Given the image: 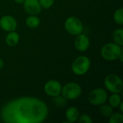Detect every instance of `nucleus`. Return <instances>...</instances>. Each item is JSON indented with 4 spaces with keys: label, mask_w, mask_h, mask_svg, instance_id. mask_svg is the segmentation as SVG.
Masks as SVG:
<instances>
[{
    "label": "nucleus",
    "mask_w": 123,
    "mask_h": 123,
    "mask_svg": "<svg viewBox=\"0 0 123 123\" xmlns=\"http://www.w3.org/2000/svg\"><path fill=\"white\" fill-rule=\"evenodd\" d=\"M48 115V108L41 99L22 97L7 102L1 110V119L6 123H41Z\"/></svg>",
    "instance_id": "nucleus-1"
},
{
    "label": "nucleus",
    "mask_w": 123,
    "mask_h": 123,
    "mask_svg": "<svg viewBox=\"0 0 123 123\" xmlns=\"http://www.w3.org/2000/svg\"><path fill=\"white\" fill-rule=\"evenodd\" d=\"M122 53H123L122 46L116 44L115 43H106L101 49L102 57L108 61L118 60V58Z\"/></svg>",
    "instance_id": "nucleus-2"
},
{
    "label": "nucleus",
    "mask_w": 123,
    "mask_h": 123,
    "mask_svg": "<svg viewBox=\"0 0 123 123\" xmlns=\"http://www.w3.org/2000/svg\"><path fill=\"white\" fill-rule=\"evenodd\" d=\"M91 61L89 58L85 55H81L74 60L71 65V69L74 74L82 76L89 71Z\"/></svg>",
    "instance_id": "nucleus-3"
},
{
    "label": "nucleus",
    "mask_w": 123,
    "mask_h": 123,
    "mask_svg": "<svg viewBox=\"0 0 123 123\" xmlns=\"http://www.w3.org/2000/svg\"><path fill=\"white\" fill-rule=\"evenodd\" d=\"M82 93L81 86L75 82H70L64 85L61 89V94L67 100H74L78 99Z\"/></svg>",
    "instance_id": "nucleus-4"
},
{
    "label": "nucleus",
    "mask_w": 123,
    "mask_h": 123,
    "mask_svg": "<svg viewBox=\"0 0 123 123\" xmlns=\"http://www.w3.org/2000/svg\"><path fill=\"white\" fill-rule=\"evenodd\" d=\"M105 88L111 93L120 94L123 89V79L116 74H110L106 76L104 81Z\"/></svg>",
    "instance_id": "nucleus-5"
},
{
    "label": "nucleus",
    "mask_w": 123,
    "mask_h": 123,
    "mask_svg": "<svg viewBox=\"0 0 123 123\" xmlns=\"http://www.w3.org/2000/svg\"><path fill=\"white\" fill-rule=\"evenodd\" d=\"M64 27L66 30L72 35H77L84 30L82 22L76 17H68L64 22Z\"/></svg>",
    "instance_id": "nucleus-6"
},
{
    "label": "nucleus",
    "mask_w": 123,
    "mask_h": 123,
    "mask_svg": "<svg viewBox=\"0 0 123 123\" xmlns=\"http://www.w3.org/2000/svg\"><path fill=\"white\" fill-rule=\"evenodd\" d=\"M107 98V92L105 89L102 88L93 89L88 96V100L89 103L94 106H99L104 103H106Z\"/></svg>",
    "instance_id": "nucleus-7"
},
{
    "label": "nucleus",
    "mask_w": 123,
    "mask_h": 123,
    "mask_svg": "<svg viewBox=\"0 0 123 123\" xmlns=\"http://www.w3.org/2000/svg\"><path fill=\"white\" fill-rule=\"evenodd\" d=\"M61 89L62 86L61 83L56 80H49L44 85L45 93L51 97L61 94Z\"/></svg>",
    "instance_id": "nucleus-8"
},
{
    "label": "nucleus",
    "mask_w": 123,
    "mask_h": 123,
    "mask_svg": "<svg viewBox=\"0 0 123 123\" xmlns=\"http://www.w3.org/2000/svg\"><path fill=\"white\" fill-rule=\"evenodd\" d=\"M76 36V37L74 40V46L76 49L80 52H84L87 50L90 45V40L89 37L82 32Z\"/></svg>",
    "instance_id": "nucleus-9"
},
{
    "label": "nucleus",
    "mask_w": 123,
    "mask_h": 123,
    "mask_svg": "<svg viewBox=\"0 0 123 123\" xmlns=\"http://www.w3.org/2000/svg\"><path fill=\"white\" fill-rule=\"evenodd\" d=\"M17 26V22L16 19L12 16L5 15L0 19V27L6 32L15 31Z\"/></svg>",
    "instance_id": "nucleus-10"
},
{
    "label": "nucleus",
    "mask_w": 123,
    "mask_h": 123,
    "mask_svg": "<svg viewBox=\"0 0 123 123\" xmlns=\"http://www.w3.org/2000/svg\"><path fill=\"white\" fill-rule=\"evenodd\" d=\"M24 9L29 15H37L41 12V6L38 0H25L23 3Z\"/></svg>",
    "instance_id": "nucleus-11"
},
{
    "label": "nucleus",
    "mask_w": 123,
    "mask_h": 123,
    "mask_svg": "<svg viewBox=\"0 0 123 123\" xmlns=\"http://www.w3.org/2000/svg\"><path fill=\"white\" fill-rule=\"evenodd\" d=\"M19 41V35L15 31L8 32L5 37V43L9 47H14L18 44Z\"/></svg>",
    "instance_id": "nucleus-12"
},
{
    "label": "nucleus",
    "mask_w": 123,
    "mask_h": 123,
    "mask_svg": "<svg viewBox=\"0 0 123 123\" xmlns=\"http://www.w3.org/2000/svg\"><path fill=\"white\" fill-rule=\"evenodd\" d=\"M66 118L68 123H75L78 120L79 117V111L77 107H70L66 112Z\"/></svg>",
    "instance_id": "nucleus-13"
},
{
    "label": "nucleus",
    "mask_w": 123,
    "mask_h": 123,
    "mask_svg": "<svg viewBox=\"0 0 123 123\" xmlns=\"http://www.w3.org/2000/svg\"><path fill=\"white\" fill-rule=\"evenodd\" d=\"M26 25L30 28H36L40 24V19L37 15H30L25 19Z\"/></svg>",
    "instance_id": "nucleus-14"
},
{
    "label": "nucleus",
    "mask_w": 123,
    "mask_h": 123,
    "mask_svg": "<svg viewBox=\"0 0 123 123\" xmlns=\"http://www.w3.org/2000/svg\"><path fill=\"white\" fill-rule=\"evenodd\" d=\"M99 113L105 117H110V115L113 113V108L108 104H102L99 105Z\"/></svg>",
    "instance_id": "nucleus-15"
},
{
    "label": "nucleus",
    "mask_w": 123,
    "mask_h": 123,
    "mask_svg": "<svg viewBox=\"0 0 123 123\" xmlns=\"http://www.w3.org/2000/svg\"><path fill=\"white\" fill-rule=\"evenodd\" d=\"M112 38L114 40V43L116 44L123 46V28H117L116 29L113 34H112Z\"/></svg>",
    "instance_id": "nucleus-16"
},
{
    "label": "nucleus",
    "mask_w": 123,
    "mask_h": 123,
    "mask_svg": "<svg viewBox=\"0 0 123 123\" xmlns=\"http://www.w3.org/2000/svg\"><path fill=\"white\" fill-rule=\"evenodd\" d=\"M108 101H109V105L112 108H117L122 102V99L119 94L112 93V94H111L110 97H109Z\"/></svg>",
    "instance_id": "nucleus-17"
},
{
    "label": "nucleus",
    "mask_w": 123,
    "mask_h": 123,
    "mask_svg": "<svg viewBox=\"0 0 123 123\" xmlns=\"http://www.w3.org/2000/svg\"><path fill=\"white\" fill-rule=\"evenodd\" d=\"M53 103L58 107H64L65 106H66L68 103V100L66 98H64L63 96H60V94L53 97Z\"/></svg>",
    "instance_id": "nucleus-18"
},
{
    "label": "nucleus",
    "mask_w": 123,
    "mask_h": 123,
    "mask_svg": "<svg viewBox=\"0 0 123 123\" xmlns=\"http://www.w3.org/2000/svg\"><path fill=\"white\" fill-rule=\"evenodd\" d=\"M113 18L115 22L120 25H123V8H119L117 10H115Z\"/></svg>",
    "instance_id": "nucleus-19"
},
{
    "label": "nucleus",
    "mask_w": 123,
    "mask_h": 123,
    "mask_svg": "<svg viewBox=\"0 0 123 123\" xmlns=\"http://www.w3.org/2000/svg\"><path fill=\"white\" fill-rule=\"evenodd\" d=\"M123 122V115L122 112L112 114L110 117V123H122Z\"/></svg>",
    "instance_id": "nucleus-20"
},
{
    "label": "nucleus",
    "mask_w": 123,
    "mask_h": 123,
    "mask_svg": "<svg viewBox=\"0 0 123 123\" xmlns=\"http://www.w3.org/2000/svg\"><path fill=\"white\" fill-rule=\"evenodd\" d=\"M38 1L42 8L49 9L53 5L55 0H38Z\"/></svg>",
    "instance_id": "nucleus-21"
},
{
    "label": "nucleus",
    "mask_w": 123,
    "mask_h": 123,
    "mask_svg": "<svg viewBox=\"0 0 123 123\" xmlns=\"http://www.w3.org/2000/svg\"><path fill=\"white\" fill-rule=\"evenodd\" d=\"M78 121L79 123H92V120L91 117L86 114L81 115V116L79 115Z\"/></svg>",
    "instance_id": "nucleus-22"
},
{
    "label": "nucleus",
    "mask_w": 123,
    "mask_h": 123,
    "mask_svg": "<svg viewBox=\"0 0 123 123\" xmlns=\"http://www.w3.org/2000/svg\"><path fill=\"white\" fill-rule=\"evenodd\" d=\"M120 107V112H123V102H121V103L120 104V105H119V107Z\"/></svg>",
    "instance_id": "nucleus-23"
},
{
    "label": "nucleus",
    "mask_w": 123,
    "mask_h": 123,
    "mask_svg": "<svg viewBox=\"0 0 123 123\" xmlns=\"http://www.w3.org/2000/svg\"><path fill=\"white\" fill-rule=\"evenodd\" d=\"M4 63L3 60L1 58H0V69H1L4 67Z\"/></svg>",
    "instance_id": "nucleus-24"
},
{
    "label": "nucleus",
    "mask_w": 123,
    "mask_h": 123,
    "mask_svg": "<svg viewBox=\"0 0 123 123\" xmlns=\"http://www.w3.org/2000/svg\"><path fill=\"white\" fill-rule=\"evenodd\" d=\"M25 1V0H14V1H15L17 4H23Z\"/></svg>",
    "instance_id": "nucleus-25"
}]
</instances>
